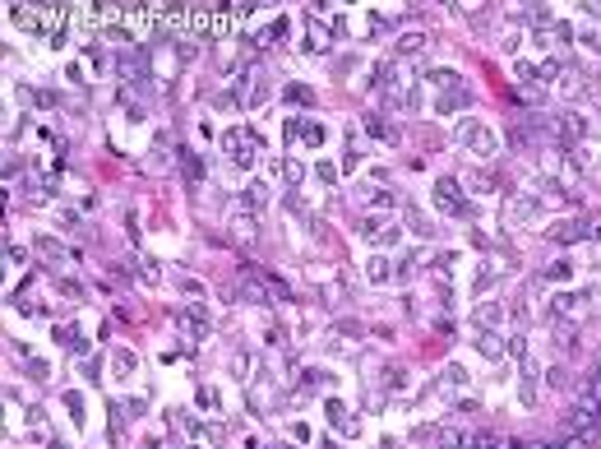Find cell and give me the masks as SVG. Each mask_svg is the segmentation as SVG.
<instances>
[{
    "label": "cell",
    "mask_w": 601,
    "mask_h": 449,
    "mask_svg": "<svg viewBox=\"0 0 601 449\" xmlns=\"http://www.w3.org/2000/svg\"><path fill=\"white\" fill-rule=\"evenodd\" d=\"M569 274H573V264H569V260H555V264H546V278H551V283L569 278Z\"/></svg>",
    "instance_id": "83f0119b"
},
{
    "label": "cell",
    "mask_w": 601,
    "mask_h": 449,
    "mask_svg": "<svg viewBox=\"0 0 601 449\" xmlns=\"http://www.w3.org/2000/svg\"><path fill=\"white\" fill-rule=\"evenodd\" d=\"M435 204L449 209V213H462V218L472 213V204H467V195H462V186L453 176H440V181H435Z\"/></svg>",
    "instance_id": "7a4b0ae2"
},
{
    "label": "cell",
    "mask_w": 601,
    "mask_h": 449,
    "mask_svg": "<svg viewBox=\"0 0 601 449\" xmlns=\"http://www.w3.org/2000/svg\"><path fill=\"white\" fill-rule=\"evenodd\" d=\"M264 200H268V186H259V181H255V186H246V209H259Z\"/></svg>",
    "instance_id": "4316f807"
},
{
    "label": "cell",
    "mask_w": 601,
    "mask_h": 449,
    "mask_svg": "<svg viewBox=\"0 0 601 449\" xmlns=\"http://www.w3.org/2000/svg\"><path fill=\"white\" fill-rule=\"evenodd\" d=\"M551 236L560 241V246H573V241H583V236H592V227H587L583 218H564V222H555Z\"/></svg>",
    "instance_id": "52a82bcc"
},
{
    "label": "cell",
    "mask_w": 601,
    "mask_h": 449,
    "mask_svg": "<svg viewBox=\"0 0 601 449\" xmlns=\"http://www.w3.org/2000/svg\"><path fill=\"white\" fill-rule=\"evenodd\" d=\"M328 421L338 426V431H347V435H356V417H347V408H342L338 399L328 403Z\"/></svg>",
    "instance_id": "7c38bea8"
},
{
    "label": "cell",
    "mask_w": 601,
    "mask_h": 449,
    "mask_svg": "<svg viewBox=\"0 0 601 449\" xmlns=\"http://www.w3.org/2000/svg\"><path fill=\"white\" fill-rule=\"evenodd\" d=\"M583 10H587V15H592V19H601V5H597V0H587Z\"/></svg>",
    "instance_id": "60d3db41"
},
{
    "label": "cell",
    "mask_w": 601,
    "mask_h": 449,
    "mask_svg": "<svg viewBox=\"0 0 601 449\" xmlns=\"http://www.w3.org/2000/svg\"><path fill=\"white\" fill-rule=\"evenodd\" d=\"M366 274H370V283H388V278H393V264H388L384 255H375V260H370V269H366Z\"/></svg>",
    "instance_id": "ffe728a7"
},
{
    "label": "cell",
    "mask_w": 601,
    "mask_h": 449,
    "mask_svg": "<svg viewBox=\"0 0 601 449\" xmlns=\"http://www.w3.org/2000/svg\"><path fill=\"white\" fill-rule=\"evenodd\" d=\"M467 102H472V93H467L462 84H453V88H444V93H440V102H435V107H440V111L449 116V111H462Z\"/></svg>",
    "instance_id": "9c48e42d"
},
{
    "label": "cell",
    "mask_w": 601,
    "mask_h": 449,
    "mask_svg": "<svg viewBox=\"0 0 601 449\" xmlns=\"http://www.w3.org/2000/svg\"><path fill=\"white\" fill-rule=\"evenodd\" d=\"M111 361H116V371H125V375H130V371L139 366V356H135V352H116Z\"/></svg>",
    "instance_id": "f546056e"
},
{
    "label": "cell",
    "mask_w": 601,
    "mask_h": 449,
    "mask_svg": "<svg viewBox=\"0 0 601 449\" xmlns=\"http://www.w3.org/2000/svg\"><path fill=\"white\" fill-rule=\"evenodd\" d=\"M380 449H398V440H384V445H380Z\"/></svg>",
    "instance_id": "7bdbcfd3"
},
{
    "label": "cell",
    "mask_w": 601,
    "mask_h": 449,
    "mask_svg": "<svg viewBox=\"0 0 601 449\" xmlns=\"http://www.w3.org/2000/svg\"><path fill=\"white\" fill-rule=\"evenodd\" d=\"M583 301H587V292H560L551 301V310H555V315H564V310H578Z\"/></svg>",
    "instance_id": "2e32d148"
},
{
    "label": "cell",
    "mask_w": 601,
    "mask_h": 449,
    "mask_svg": "<svg viewBox=\"0 0 601 449\" xmlns=\"http://www.w3.org/2000/svg\"><path fill=\"white\" fill-rule=\"evenodd\" d=\"M287 130H292V140H306V144H324V130H319V125H301V121H292V125H287Z\"/></svg>",
    "instance_id": "e0dca14e"
},
{
    "label": "cell",
    "mask_w": 601,
    "mask_h": 449,
    "mask_svg": "<svg viewBox=\"0 0 601 449\" xmlns=\"http://www.w3.org/2000/svg\"><path fill=\"white\" fill-rule=\"evenodd\" d=\"M199 403L208 408V412H213V408H217V394H213V389H199Z\"/></svg>",
    "instance_id": "8d00e7d4"
},
{
    "label": "cell",
    "mask_w": 601,
    "mask_h": 449,
    "mask_svg": "<svg viewBox=\"0 0 601 449\" xmlns=\"http://www.w3.org/2000/svg\"><path fill=\"white\" fill-rule=\"evenodd\" d=\"M467 385V371H462L458 361H453V366H444V389H462Z\"/></svg>",
    "instance_id": "d4e9b609"
},
{
    "label": "cell",
    "mask_w": 601,
    "mask_h": 449,
    "mask_svg": "<svg viewBox=\"0 0 601 449\" xmlns=\"http://www.w3.org/2000/svg\"><path fill=\"white\" fill-rule=\"evenodd\" d=\"M500 320H504V306H495V301H491V306H481V310H477V325H481V329L500 325Z\"/></svg>",
    "instance_id": "7402d4cb"
},
{
    "label": "cell",
    "mask_w": 601,
    "mask_h": 449,
    "mask_svg": "<svg viewBox=\"0 0 601 449\" xmlns=\"http://www.w3.org/2000/svg\"><path fill=\"white\" fill-rule=\"evenodd\" d=\"M250 366H255V361H250V352H236V356H231V375H236V380H250Z\"/></svg>",
    "instance_id": "484cf974"
},
{
    "label": "cell",
    "mask_w": 601,
    "mask_h": 449,
    "mask_svg": "<svg viewBox=\"0 0 601 449\" xmlns=\"http://www.w3.org/2000/svg\"><path fill=\"white\" fill-rule=\"evenodd\" d=\"M477 352H481V356H491V361H495V356L504 352V338H500V334H491V329H486V334H481V338H477Z\"/></svg>",
    "instance_id": "9a60e30c"
},
{
    "label": "cell",
    "mask_w": 601,
    "mask_h": 449,
    "mask_svg": "<svg viewBox=\"0 0 601 449\" xmlns=\"http://www.w3.org/2000/svg\"><path fill=\"white\" fill-rule=\"evenodd\" d=\"M412 51H426V32H402L398 37V56H412Z\"/></svg>",
    "instance_id": "ac0fdd59"
},
{
    "label": "cell",
    "mask_w": 601,
    "mask_h": 449,
    "mask_svg": "<svg viewBox=\"0 0 601 449\" xmlns=\"http://www.w3.org/2000/svg\"><path fill=\"white\" fill-rule=\"evenodd\" d=\"M500 449H541V445H537V440H504Z\"/></svg>",
    "instance_id": "d590c367"
},
{
    "label": "cell",
    "mask_w": 601,
    "mask_h": 449,
    "mask_svg": "<svg viewBox=\"0 0 601 449\" xmlns=\"http://www.w3.org/2000/svg\"><path fill=\"white\" fill-rule=\"evenodd\" d=\"M181 320H185V329H190L195 338H204V334H208V315H204L199 306H190V310H185V315H181Z\"/></svg>",
    "instance_id": "5bb4252c"
},
{
    "label": "cell",
    "mask_w": 601,
    "mask_h": 449,
    "mask_svg": "<svg viewBox=\"0 0 601 449\" xmlns=\"http://www.w3.org/2000/svg\"><path fill=\"white\" fill-rule=\"evenodd\" d=\"M402 375H407L402 366H388V371H384V389H402Z\"/></svg>",
    "instance_id": "d6a6232c"
},
{
    "label": "cell",
    "mask_w": 601,
    "mask_h": 449,
    "mask_svg": "<svg viewBox=\"0 0 601 449\" xmlns=\"http://www.w3.org/2000/svg\"><path fill=\"white\" fill-rule=\"evenodd\" d=\"M306 32H310V42H306L310 51H328V37H333V32L324 28L319 19H306Z\"/></svg>",
    "instance_id": "8fae6325"
},
{
    "label": "cell",
    "mask_w": 601,
    "mask_h": 449,
    "mask_svg": "<svg viewBox=\"0 0 601 449\" xmlns=\"http://www.w3.org/2000/svg\"><path fill=\"white\" fill-rule=\"evenodd\" d=\"M167 149H171V140H167V135H157V140H153V167H167V162H171Z\"/></svg>",
    "instance_id": "cb8c5ba5"
},
{
    "label": "cell",
    "mask_w": 601,
    "mask_h": 449,
    "mask_svg": "<svg viewBox=\"0 0 601 449\" xmlns=\"http://www.w3.org/2000/svg\"><path fill=\"white\" fill-rule=\"evenodd\" d=\"M227 157L231 162H236V167H250V162H255V157H259V140H255V135H246V130H227Z\"/></svg>",
    "instance_id": "3957f363"
},
{
    "label": "cell",
    "mask_w": 601,
    "mask_h": 449,
    "mask_svg": "<svg viewBox=\"0 0 601 449\" xmlns=\"http://www.w3.org/2000/svg\"><path fill=\"white\" fill-rule=\"evenodd\" d=\"M444 449H467V440L462 435H444Z\"/></svg>",
    "instance_id": "ab89813d"
},
{
    "label": "cell",
    "mask_w": 601,
    "mask_h": 449,
    "mask_svg": "<svg viewBox=\"0 0 601 449\" xmlns=\"http://www.w3.org/2000/svg\"><path fill=\"white\" fill-rule=\"evenodd\" d=\"M573 338H578V329H573V325H560V329H555V343H560V347H573Z\"/></svg>",
    "instance_id": "4dcf8cb0"
},
{
    "label": "cell",
    "mask_w": 601,
    "mask_h": 449,
    "mask_svg": "<svg viewBox=\"0 0 601 449\" xmlns=\"http://www.w3.org/2000/svg\"><path fill=\"white\" fill-rule=\"evenodd\" d=\"M537 75L546 79V84H555V79L564 75V65H560V61H541V65H537Z\"/></svg>",
    "instance_id": "f1b7e54d"
},
{
    "label": "cell",
    "mask_w": 601,
    "mask_h": 449,
    "mask_svg": "<svg viewBox=\"0 0 601 449\" xmlns=\"http://www.w3.org/2000/svg\"><path fill=\"white\" fill-rule=\"evenodd\" d=\"M583 394H587V399H592V403H597V408H601V380H592V385H587Z\"/></svg>",
    "instance_id": "f35d334b"
},
{
    "label": "cell",
    "mask_w": 601,
    "mask_h": 449,
    "mask_svg": "<svg viewBox=\"0 0 601 449\" xmlns=\"http://www.w3.org/2000/svg\"><path fill=\"white\" fill-rule=\"evenodd\" d=\"M185 176H190V181H199V176H204V162L195 153H185Z\"/></svg>",
    "instance_id": "1f68e13d"
},
{
    "label": "cell",
    "mask_w": 601,
    "mask_h": 449,
    "mask_svg": "<svg viewBox=\"0 0 601 449\" xmlns=\"http://www.w3.org/2000/svg\"><path fill=\"white\" fill-rule=\"evenodd\" d=\"M564 435H587V431H601V408L587 394H578V403H573L569 412H564Z\"/></svg>",
    "instance_id": "6da1fadb"
},
{
    "label": "cell",
    "mask_w": 601,
    "mask_h": 449,
    "mask_svg": "<svg viewBox=\"0 0 601 449\" xmlns=\"http://www.w3.org/2000/svg\"><path fill=\"white\" fill-rule=\"evenodd\" d=\"M518 375H523V380H518V399L532 403V399H537V366H532L527 356H523V371H518Z\"/></svg>",
    "instance_id": "30bf717a"
},
{
    "label": "cell",
    "mask_w": 601,
    "mask_h": 449,
    "mask_svg": "<svg viewBox=\"0 0 601 449\" xmlns=\"http://www.w3.org/2000/svg\"><path fill=\"white\" fill-rule=\"evenodd\" d=\"M560 79H564V93H569V97L587 93V84H583V75H578V70H564V75H560Z\"/></svg>",
    "instance_id": "603a6c76"
},
{
    "label": "cell",
    "mask_w": 601,
    "mask_h": 449,
    "mask_svg": "<svg viewBox=\"0 0 601 449\" xmlns=\"http://www.w3.org/2000/svg\"><path fill=\"white\" fill-rule=\"evenodd\" d=\"M560 445H564V449H597L601 435H597V431H587V435H564Z\"/></svg>",
    "instance_id": "44dd1931"
},
{
    "label": "cell",
    "mask_w": 601,
    "mask_h": 449,
    "mask_svg": "<svg viewBox=\"0 0 601 449\" xmlns=\"http://www.w3.org/2000/svg\"><path fill=\"white\" fill-rule=\"evenodd\" d=\"M231 236H236L241 246H255V241H259V232H255V213H250V209H236V213H231Z\"/></svg>",
    "instance_id": "ba28073f"
},
{
    "label": "cell",
    "mask_w": 601,
    "mask_h": 449,
    "mask_svg": "<svg viewBox=\"0 0 601 449\" xmlns=\"http://www.w3.org/2000/svg\"><path fill=\"white\" fill-rule=\"evenodd\" d=\"M458 140L467 144V149H477L481 157H491L495 149H500V144H495V135H491V130H486V125H481V121H462V130H458Z\"/></svg>",
    "instance_id": "277c9868"
},
{
    "label": "cell",
    "mask_w": 601,
    "mask_h": 449,
    "mask_svg": "<svg viewBox=\"0 0 601 449\" xmlns=\"http://www.w3.org/2000/svg\"><path fill=\"white\" fill-rule=\"evenodd\" d=\"M597 380H601V356H597Z\"/></svg>",
    "instance_id": "ee69618b"
},
{
    "label": "cell",
    "mask_w": 601,
    "mask_h": 449,
    "mask_svg": "<svg viewBox=\"0 0 601 449\" xmlns=\"http://www.w3.org/2000/svg\"><path fill=\"white\" fill-rule=\"evenodd\" d=\"M564 130H569L573 140H583V135H587V121L578 116V111H564V121H560V135H564Z\"/></svg>",
    "instance_id": "d6986e66"
},
{
    "label": "cell",
    "mask_w": 601,
    "mask_h": 449,
    "mask_svg": "<svg viewBox=\"0 0 601 449\" xmlns=\"http://www.w3.org/2000/svg\"><path fill=\"white\" fill-rule=\"evenodd\" d=\"M587 227H592V236H601V213H592V222H587Z\"/></svg>",
    "instance_id": "b9f144b4"
},
{
    "label": "cell",
    "mask_w": 601,
    "mask_h": 449,
    "mask_svg": "<svg viewBox=\"0 0 601 449\" xmlns=\"http://www.w3.org/2000/svg\"><path fill=\"white\" fill-rule=\"evenodd\" d=\"M37 250H42V255H56V260H61V255H65V250L56 246V241H46V236H42V241H37Z\"/></svg>",
    "instance_id": "e575fe53"
},
{
    "label": "cell",
    "mask_w": 601,
    "mask_h": 449,
    "mask_svg": "<svg viewBox=\"0 0 601 449\" xmlns=\"http://www.w3.org/2000/svg\"><path fill=\"white\" fill-rule=\"evenodd\" d=\"M462 440H467V449H500L504 445V435H491V431H467Z\"/></svg>",
    "instance_id": "4fadbf2b"
},
{
    "label": "cell",
    "mask_w": 601,
    "mask_h": 449,
    "mask_svg": "<svg viewBox=\"0 0 601 449\" xmlns=\"http://www.w3.org/2000/svg\"><path fill=\"white\" fill-rule=\"evenodd\" d=\"M546 380H551L555 389H564V385H569V371H564V366H551V371H546Z\"/></svg>",
    "instance_id": "836d02e7"
},
{
    "label": "cell",
    "mask_w": 601,
    "mask_h": 449,
    "mask_svg": "<svg viewBox=\"0 0 601 449\" xmlns=\"http://www.w3.org/2000/svg\"><path fill=\"white\" fill-rule=\"evenodd\" d=\"M5 264H23V250H19V246H5Z\"/></svg>",
    "instance_id": "74e56055"
},
{
    "label": "cell",
    "mask_w": 601,
    "mask_h": 449,
    "mask_svg": "<svg viewBox=\"0 0 601 449\" xmlns=\"http://www.w3.org/2000/svg\"><path fill=\"white\" fill-rule=\"evenodd\" d=\"M116 75H121L130 88H139V84L148 79V65H144V56H139V51H125V56H116Z\"/></svg>",
    "instance_id": "5b68a950"
},
{
    "label": "cell",
    "mask_w": 601,
    "mask_h": 449,
    "mask_svg": "<svg viewBox=\"0 0 601 449\" xmlns=\"http://www.w3.org/2000/svg\"><path fill=\"white\" fill-rule=\"evenodd\" d=\"M527 218H537V200H532V195H509L504 222H509V227H518V222H527Z\"/></svg>",
    "instance_id": "8992f818"
}]
</instances>
